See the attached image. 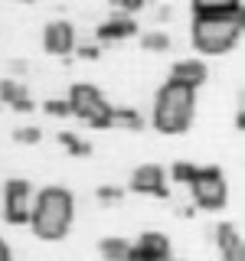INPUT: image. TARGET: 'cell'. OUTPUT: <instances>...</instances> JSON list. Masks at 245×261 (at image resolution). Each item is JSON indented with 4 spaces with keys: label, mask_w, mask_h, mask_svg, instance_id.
Returning <instances> with one entry per match:
<instances>
[{
    "label": "cell",
    "mask_w": 245,
    "mask_h": 261,
    "mask_svg": "<svg viewBox=\"0 0 245 261\" xmlns=\"http://www.w3.org/2000/svg\"><path fill=\"white\" fill-rule=\"evenodd\" d=\"M76 219V196L65 186H43L30 202V228L39 242H59Z\"/></svg>",
    "instance_id": "1"
},
{
    "label": "cell",
    "mask_w": 245,
    "mask_h": 261,
    "mask_svg": "<svg viewBox=\"0 0 245 261\" xmlns=\"http://www.w3.org/2000/svg\"><path fill=\"white\" fill-rule=\"evenodd\" d=\"M245 27L242 7L235 10H219V13H193L190 23V43L203 56H226L239 46Z\"/></svg>",
    "instance_id": "2"
},
{
    "label": "cell",
    "mask_w": 245,
    "mask_h": 261,
    "mask_svg": "<svg viewBox=\"0 0 245 261\" xmlns=\"http://www.w3.org/2000/svg\"><path fill=\"white\" fill-rule=\"evenodd\" d=\"M196 114V92L180 82H163L154 95V111H151V124L160 134H183L193 124Z\"/></svg>",
    "instance_id": "3"
},
{
    "label": "cell",
    "mask_w": 245,
    "mask_h": 261,
    "mask_svg": "<svg viewBox=\"0 0 245 261\" xmlns=\"http://www.w3.org/2000/svg\"><path fill=\"white\" fill-rule=\"evenodd\" d=\"M186 186H190L193 206H200V209H206V212L226 209V202H229V183H226V173L219 167H196V176Z\"/></svg>",
    "instance_id": "4"
},
{
    "label": "cell",
    "mask_w": 245,
    "mask_h": 261,
    "mask_svg": "<svg viewBox=\"0 0 245 261\" xmlns=\"http://www.w3.org/2000/svg\"><path fill=\"white\" fill-rule=\"evenodd\" d=\"M30 202H33V183L23 176H10L4 183V222L7 225H27L30 222Z\"/></svg>",
    "instance_id": "5"
},
{
    "label": "cell",
    "mask_w": 245,
    "mask_h": 261,
    "mask_svg": "<svg viewBox=\"0 0 245 261\" xmlns=\"http://www.w3.org/2000/svg\"><path fill=\"white\" fill-rule=\"evenodd\" d=\"M128 190L137 196H154V199H170V183H167V170L160 163H141L131 173Z\"/></svg>",
    "instance_id": "6"
},
{
    "label": "cell",
    "mask_w": 245,
    "mask_h": 261,
    "mask_svg": "<svg viewBox=\"0 0 245 261\" xmlns=\"http://www.w3.org/2000/svg\"><path fill=\"white\" fill-rule=\"evenodd\" d=\"M76 27H72L69 20H53L43 27V49L49 56H69L72 49H76Z\"/></svg>",
    "instance_id": "7"
},
{
    "label": "cell",
    "mask_w": 245,
    "mask_h": 261,
    "mask_svg": "<svg viewBox=\"0 0 245 261\" xmlns=\"http://www.w3.org/2000/svg\"><path fill=\"white\" fill-rule=\"evenodd\" d=\"M69 111L76 114V118H82L85 121L88 114H92L98 105L105 101V95H102V88H95V85H88V82H76V85L69 88Z\"/></svg>",
    "instance_id": "8"
},
{
    "label": "cell",
    "mask_w": 245,
    "mask_h": 261,
    "mask_svg": "<svg viewBox=\"0 0 245 261\" xmlns=\"http://www.w3.org/2000/svg\"><path fill=\"white\" fill-rule=\"evenodd\" d=\"M95 36H98V43H121V39H131V36H137V20L128 16V13H114V16H108L105 23L95 27Z\"/></svg>",
    "instance_id": "9"
},
{
    "label": "cell",
    "mask_w": 245,
    "mask_h": 261,
    "mask_svg": "<svg viewBox=\"0 0 245 261\" xmlns=\"http://www.w3.org/2000/svg\"><path fill=\"white\" fill-rule=\"evenodd\" d=\"M212 242H216L223 261H245V248H242V235L232 222H219L212 228Z\"/></svg>",
    "instance_id": "10"
},
{
    "label": "cell",
    "mask_w": 245,
    "mask_h": 261,
    "mask_svg": "<svg viewBox=\"0 0 245 261\" xmlns=\"http://www.w3.org/2000/svg\"><path fill=\"white\" fill-rule=\"evenodd\" d=\"M209 79V69L203 59H180L174 62V69H170V82H180V85L193 88V92H200L203 85H206Z\"/></svg>",
    "instance_id": "11"
},
{
    "label": "cell",
    "mask_w": 245,
    "mask_h": 261,
    "mask_svg": "<svg viewBox=\"0 0 245 261\" xmlns=\"http://www.w3.org/2000/svg\"><path fill=\"white\" fill-rule=\"evenodd\" d=\"M134 248H141L147 258L154 261H167L170 255H174V248H170V239L163 232H141L134 242Z\"/></svg>",
    "instance_id": "12"
},
{
    "label": "cell",
    "mask_w": 245,
    "mask_h": 261,
    "mask_svg": "<svg viewBox=\"0 0 245 261\" xmlns=\"http://www.w3.org/2000/svg\"><path fill=\"white\" fill-rule=\"evenodd\" d=\"M111 124H121L125 130H144V114L141 111H134V108H128V105H111Z\"/></svg>",
    "instance_id": "13"
},
{
    "label": "cell",
    "mask_w": 245,
    "mask_h": 261,
    "mask_svg": "<svg viewBox=\"0 0 245 261\" xmlns=\"http://www.w3.org/2000/svg\"><path fill=\"white\" fill-rule=\"evenodd\" d=\"M128 248H131V242L121 239V235H108V239L98 242V251H102L105 261H121V258L128 255Z\"/></svg>",
    "instance_id": "14"
},
{
    "label": "cell",
    "mask_w": 245,
    "mask_h": 261,
    "mask_svg": "<svg viewBox=\"0 0 245 261\" xmlns=\"http://www.w3.org/2000/svg\"><path fill=\"white\" fill-rule=\"evenodd\" d=\"M27 82L20 79H0V101L4 105H16L20 98H27Z\"/></svg>",
    "instance_id": "15"
},
{
    "label": "cell",
    "mask_w": 245,
    "mask_h": 261,
    "mask_svg": "<svg viewBox=\"0 0 245 261\" xmlns=\"http://www.w3.org/2000/svg\"><path fill=\"white\" fill-rule=\"evenodd\" d=\"M56 141H59L65 150L72 153V157H88V153H92V144H85L82 137L72 134V130H59V134H56Z\"/></svg>",
    "instance_id": "16"
},
{
    "label": "cell",
    "mask_w": 245,
    "mask_h": 261,
    "mask_svg": "<svg viewBox=\"0 0 245 261\" xmlns=\"http://www.w3.org/2000/svg\"><path fill=\"white\" fill-rule=\"evenodd\" d=\"M170 46H174V39H170L167 33H160V30H151V33L141 36V49H144V53H167Z\"/></svg>",
    "instance_id": "17"
},
{
    "label": "cell",
    "mask_w": 245,
    "mask_h": 261,
    "mask_svg": "<svg viewBox=\"0 0 245 261\" xmlns=\"http://www.w3.org/2000/svg\"><path fill=\"white\" fill-rule=\"evenodd\" d=\"M193 13H219V10H235L242 0H190Z\"/></svg>",
    "instance_id": "18"
},
{
    "label": "cell",
    "mask_w": 245,
    "mask_h": 261,
    "mask_svg": "<svg viewBox=\"0 0 245 261\" xmlns=\"http://www.w3.org/2000/svg\"><path fill=\"white\" fill-rule=\"evenodd\" d=\"M85 124L88 127H95V130H105V127H111V105H108V98H105L98 108L85 118Z\"/></svg>",
    "instance_id": "19"
},
{
    "label": "cell",
    "mask_w": 245,
    "mask_h": 261,
    "mask_svg": "<svg viewBox=\"0 0 245 261\" xmlns=\"http://www.w3.org/2000/svg\"><path fill=\"white\" fill-rule=\"evenodd\" d=\"M196 176V163H186V160H177L174 167H170V173H167V179H174V183H190V179Z\"/></svg>",
    "instance_id": "20"
},
{
    "label": "cell",
    "mask_w": 245,
    "mask_h": 261,
    "mask_svg": "<svg viewBox=\"0 0 245 261\" xmlns=\"http://www.w3.org/2000/svg\"><path fill=\"white\" fill-rule=\"evenodd\" d=\"M13 141H16V144H23V147H33V144H39V141H43V130H39V127H33V124H27V127H16V130H13Z\"/></svg>",
    "instance_id": "21"
},
{
    "label": "cell",
    "mask_w": 245,
    "mask_h": 261,
    "mask_svg": "<svg viewBox=\"0 0 245 261\" xmlns=\"http://www.w3.org/2000/svg\"><path fill=\"white\" fill-rule=\"evenodd\" d=\"M43 111L49 114V118H72L69 101H65V98H49V101H43Z\"/></svg>",
    "instance_id": "22"
},
{
    "label": "cell",
    "mask_w": 245,
    "mask_h": 261,
    "mask_svg": "<svg viewBox=\"0 0 245 261\" xmlns=\"http://www.w3.org/2000/svg\"><path fill=\"white\" fill-rule=\"evenodd\" d=\"M108 4L114 7V13H128V16H134L137 10H144L147 4H154V0H108Z\"/></svg>",
    "instance_id": "23"
},
{
    "label": "cell",
    "mask_w": 245,
    "mask_h": 261,
    "mask_svg": "<svg viewBox=\"0 0 245 261\" xmlns=\"http://www.w3.org/2000/svg\"><path fill=\"white\" fill-rule=\"evenodd\" d=\"M95 199L98 202H121V199H125V190H121V186H98Z\"/></svg>",
    "instance_id": "24"
},
{
    "label": "cell",
    "mask_w": 245,
    "mask_h": 261,
    "mask_svg": "<svg viewBox=\"0 0 245 261\" xmlns=\"http://www.w3.org/2000/svg\"><path fill=\"white\" fill-rule=\"evenodd\" d=\"M72 53L79 56V59H85V62H98L102 59V46L98 43H82V46H76Z\"/></svg>",
    "instance_id": "25"
},
{
    "label": "cell",
    "mask_w": 245,
    "mask_h": 261,
    "mask_svg": "<svg viewBox=\"0 0 245 261\" xmlns=\"http://www.w3.org/2000/svg\"><path fill=\"white\" fill-rule=\"evenodd\" d=\"M10 108H13V111H20V114H30L33 108H36V105H33V98L27 95V98H20V101H16V105H10Z\"/></svg>",
    "instance_id": "26"
},
{
    "label": "cell",
    "mask_w": 245,
    "mask_h": 261,
    "mask_svg": "<svg viewBox=\"0 0 245 261\" xmlns=\"http://www.w3.org/2000/svg\"><path fill=\"white\" fill-rule=\"evenodd\" d=\"M121 261H154V258H147L141 248H134V245H131V248H128V255L121 258Z\"/></svg>",
    "instance_id": "27"
},
{
    "label": "cell",
    "mask_w": 245,
    "mask_h": 261,
    "mask_svg": "<svg viewBox=\"0 0 245 261\" xmlns=\"http://www.w3.org/2000/svg\"><path fill=\"white\" fill-rule=\"evenodd\" d=\"M0 261H13V255H10V245H7L4 239H0Z\"/></svg>",
    "instance_id": "28"
},
{
    "label": "cell",
    "mask_w": 245,
    "mask_h": 261,
    "mask_svg": "<svg viewBox=\"0 0 245 261\" xmlns=\"http://www.w3.org/2000/svg\"><path fill=\"white\" fill-rule=\"evenodd\" d=\"M10 69H13V75H23V72H27V62H10Z\"/></svg>",
    "instance_id": "29"
},
{
    "label": "cell",
    "mask_w": 245,
    "mask_h": 261,
    "mask_svg": "<svg viewBox=\"0 0 245 261\" xmlns=\"http://www.w3.org/2000/svg\"><path fill=\"white\" fill-rule=\"evenodd\" d=\"M170 16H174V10H170V7H160V10H157V20H170Z\"/></svg>",
    "instance_id": "30"
},
{
    "label": "cell",
    "mask_w": 245,
    "mask_h": 261,
    "mask_svg": "<svg viewBox=\"0 0 245 261\" xmlns=\"http://www.w3.org/2000/svg\"><path fill=\"white\" fill-rule=\"evenodd\" d=\"M193 212H196L193 206H183V209H180V216H183V219H193Z\"/></svg>",
    "instance_id": "31"
},
{
    "label": "cell",
    "mask_w": 245,
    "mask_h": 261,
    "mask_svg": "<svg viewBox=\"0 0 245 261\" xmlns=\"http://www.w3.org/2000/svg\"><path fill=\"white\" fill-rule=\"evenodd\" d=\"M167 261H186V258H174V255H170V258H167Z\"/></svg>",
    "instance_id": "32"
},
{
    "label": "cell",
    "mask_w": 245,
    "mask_h": 261,
    "mask_svg": "<svg viewBox=\"0 0 245 261\" xmlns=\"http://www.w3.org/2000/svg\"><path fill=\"white\" fill-rule=\"evenodd\" d=\"M16 4H33V0H16Z\"/></svg>",
    "instance_id": "33"
}]
</instances>
